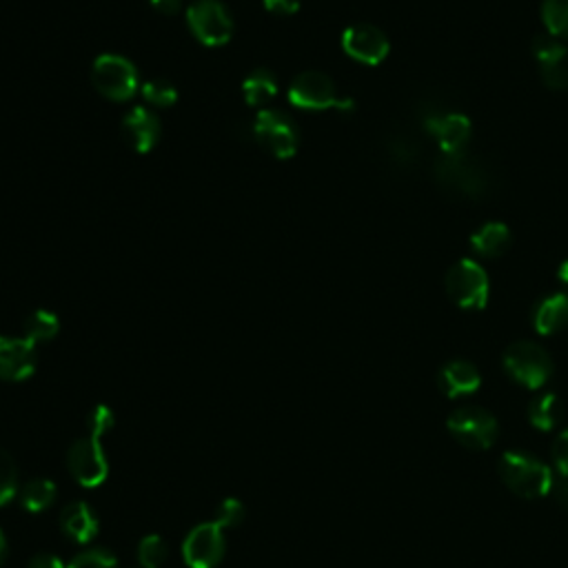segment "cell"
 <instances>
[{"mask_svg": "<svg viewBox=\"0 0 568 568\" xmlns=\"http://www.w3.org/2000/svg\"><path fill=\"white\" fill-rule=\"evenodd\" d=\"M433 173L445 192L469 201L486 198L497 186L493 167L469 149L458 154H439L433 165Z\"/></svg>", "mask_w": 568, "mask_h": 568, "instance_id": "6da1fadb", "label": "cell"}, {"mask_svg": "<svg viewBox=\"0 0 568 568\" xmlns=\"http://www.w3.org/2000/svg\"><path fill=\"white\" fill-rule=\"evenodd\" d=\"M422 130L437 143L439 154H458L469 149L473 124L462 113L447 105H433L426 102L424 109H420Z\"/></svg>", "mask_w": 568, "mask_h": 568, "instance_id": "7a4b0ae2", "label": "cell"}, {"mask_svg": "<svg viewBox=\"0 0 568 568\" xmlns=\"http://www.w3.org/2000/svg\"><path fill=\"white\" fill-rule=\"evenodd\" d=\"M499 478L520 497H544L553 488L551 469L531 454L507 451L499 458Z\"/></svg>", "mask_w": 568, "mask_h": 568, "instance_id": "3957f363", "label": "cell"}, {"mask_svg": "<svg viewBox=\"0 0 568 568\" xmlns=\"http://www.w3.org/2000/svg\"><path fill=\"white\" fill-rule=\"evenodd\" d=\"M504 371L527 389H540L553 373L551 355L535 342H516L504 351Z\"/></svg>", "mask_w": 568, "mask_h": 568, "instance_id": "277c9868", "label": "cell"}, {"mask_svg": "<svg viewBox=\"0 0 568 568\" xmlns=\"http://www.w3.org/2000/svg\"><path fill=\"white\" fill-rule=\"evenodd\" d=\"M92 81L94 87L109 100L124 102L130 100L136 89H138V72L134 68V62L128 58L116 56V53H105L96 58L94 70H92Z\"/></svg>", "mask_w": 568, "mask_h": 568, "instance_id": "5b68a950", "label": "cell"}, {"mask_svg": "<svg viewBox=\"0 0 568 568\" xmlns=\"http://www.w3.org/2000/svg\"><path fill=\"white\" fill-rule=\"evenodd\" d=\"M449 433L462 447L473 451L491 449L497 437V420L493 413L480 407H460L447 420Z\"/></svg>", "mask_w": 568, "mask_h": 568, "instance_id": "8992f818", "label": "cell"}, {"mask_svg": "<svg viewBox=\"0 0 568 568\" xmlns=\"http://www.w3.org/2000/svg\"><path fill=\"white\" fill-rule=\"evenodd\" d=\"M289 102L298 109H351L353 102L349 98H340L334 81L323 72H304L289 87Z\"/></svg>", "mask_w": 568, "mask_h": 568, "instance_id": "52a82bcc", "label": "cell"}, {"mask_svg": "<svg viewBox=\"0 0 568 568\" xmlns=\"http://www.w3.org/2000/svg\"><path fill=\"white\" fill-rule=\"evenodd\" d=\"M447 293L460 309H482L488 300V276L482 265L462 258L447 274Z\"/></svg>", "mask_w": 568, "mask_h": 568, "instance_id": "ba28073f", "label": "cell"}, {"mask_svg": "<svg viewBox=\"0 0 568 568\" xmlns=\"http://www.w3.org/2000/svg\"><path fill=\"white\" fill-rule=\"evenodd\" d=\"M186 23L192 34L209 47L227 45L233 36V21L227 8L218 0H201L186 10Z\"/></svg>", "mask_w": 568, "mask_h": 568, "instance_id": "9c48e42d", "label": "cell"}, {"mask_svg": "<svg viewBox=\"0 0 568 568\" xmlns=\"http://www.w3.org/2000/svg\"><path fill=\"white\" fill-rule=\"evenodd\" d=\"M68 467L74 480L85 488H96L107 480L109 464L98 435L76 439L68 454Z\"/></svg>", "mask_w": 568, "mask_h": 568, "instance_id": "30bf717a", "label": "cell"}, {"mask_svg": "<svg viewBox=\"0 0 568 568\" xmlns=\"http://www.w3.org/2000/svg\"><path fill=\"white\" fill-rule=\"evenodd\" d=\"M254 136L276 158L285 160L298 152V130L293 120L282 111H261L254 120Z\"/></svg>", "mask_w": 568, "mask_h": 568, "instance_id": "8fae6325", "label": "cell"}, {"mask_svg": "<svg viewBox=\"0 0 568 568\" xmlns=\"http://www.w3.org/2000/svg\"><path fill=\"white\" fill-rule=\"evenodd\" d=\"M225 529L216 522H205L189 531L182 544V559L189 568H216L225 557Z\"/></svg>", "mask_w": 568, "mask_h": 568, "instance_id": "7c38bea8", "label": "cell"}, {"mask_svg": "<svg viewBox=\"0 0 568 568\" xmlns=\"http://www.w3.org/2000/svg\"><path fill=\"white\" fill-rule=\"evenodd\" d=\"M533 53L544 85L557 92L568 89V45L553 34H540L533 40Z\"/></svg>", "mask_w": 568, "mask_h": 568, "instance_id": "4fadbf2b", "label": "cell"}, {"mask_svg": "<svg viewBox=\"0 0 568 568\" xmlns=\"http://www.w3.org/2000/svg\"><path fill=\"white\" fill-rule=\"evenodd\" d=\"M342 49L362 65H380L389 56V38L373 25H351L342 34Z\"/></svg>", "mask_w": 568, "mask_h": 568, "instance_id": "5bb4252c", "label": "cell"}, {"mask_svg": "<svg viewBox=\"0 0 568 568\" xmlns=\"http://www.w3.org/2000/svg\"><path fill=\"white\" fill-rule=\"evenodd\" d=\"M36 345L32 340L0 336V380H27L36 371Z\"/></svg>", "mask_w": 568, "mask_h": 568, "instance_id": "9a60e30c", "label": "cell"}, {"mask_svg": "<svg viewBox=\"0 0 568 568\" xmlns=\"http://www.w3.org/2000/svg\"><path fill=\"white\" fill-rule=\"evenodd\" d=\"M122 138L134 152L147 154L160 138V120L145 107L132 109L122 120Z\"/></svg>", "mask_w": 568, "mask_h": 568, "instance_id": "2e32d148", "label": "cell"}, {"mask_svg": "<svg viewBox=\"0 0 568 568\" xmlns=\"http://www.w3.org/2000/svg\"><path fill=\"white\" fill-rule=\"evenodd\" d=\"M439 391L449 398H460V396H471L473 391L480 389L482 377L480 371L467 362V360H454L449 364L442 366L437 375Z\"/></svg>", "mask_w": 568, "mask_h": 568, "instance_id": "e0dca14e", "label": "cell"}, {"mask_svg": "<svg viewBox=\"0 0 568 568\" xmlns=\"http://www.w3.org/2000/svg\"><path fill=\"white\" fill-rule=\"evenodd\" d=\"M60 527L72 542L76 544H87L98 535L100 522L96 518V511L89 507L87 501H72L62 509L60 516Z\"/></svg>", "mask_w": 568, "mask_h": 568, "instance_id": "ac0fdd59", "label": "cell"}, {"mask_svg": "<svg viewBox=\"0 0 568 568\" xmlns=\"http://www.w3.org/2000/svg\"><path fill=\"white\" fill-rule=\"evenodd\" d=\"M533 325L542 336L561 331L568 325V295L553 293L540 300L533 311Z\"/></svg>", "mask_w": 568, "mask_h": 568, "instance_id": "d6986e66", "label": "cell"}, {"mask_svg": "<svg viewBox=\"0 0 568 568\" xmlns=\"http://www.w3.org/2000/svg\"><path fill=\"white\" fill-rule=\"evenodd\" d=\"M471 246L482 258H499L511 246V229L504 222H486L471 235Z\"/></svg>", "mask_w": 568, "mask_h": 568, "instance_id": "ffe728a7", "label": "cell"}, {"mask_svg": "<svg viewBox=\"0 0 568 568\" xmlns=\"http://www.w3.org/2000/svg\"><path fill=\"white\" fill-rule=\"evenodd\" d=\"M242 94L246 105L251 107H265L271 102L278 94V83L276 76L269 70H256L251 72L244 83H242Z\"/></svg>", "mask_w": 568, "mask_h": 568, "instance_id": "44dd1931", "label": "cell"}, {"mask_svg": "<svg viewBox=\"0 0 568 568\" xmlns=\"http://www.w3.org/2000/svg\"><path fill=\"white\" fill-rule=\"evenodd\" d=\"M529 420L540 431H553L564 420V404L559 396L544 394L535 398L529 407Z\"/></svg>", "mask_w": 568, "mask_h": 568, "instance_id": "7402d4cb", "label": "cell"}, {"mask_svg": "<svg viewBox=\"0 0 568 568\" xmlns=\"http://www.w3.org/2000/svg\"><path fill=\"white\" fill-rule=\"evenodd\" d=\"M53 499H56V484L47 478H36L27 482L21 491V504L32 513H40L49 509Z\"/></svg>", "mask_w": 568, "mask_h": 568, "instance_id": "603a6c76", "label": "cell"}, {"mask_svg": "<svg viewBox=\"0 0 568 568\" xmlns=\"http://www.w3.org/2000/svg\"><path fill=\"white\" fill-rule=\"evenodd\" d=\"M23 329H25V338L36 345V342H47V340H51V338L58 334L60 323H58V318H56V315H53L51 311L38 309V311H34V313L27 315V321H25Z\"/></svg>", "mask_w": 568, "mask_h": 568, "instance_id": "cb8c5ba5", "label": "cell"}, {"mask_svg": "<svg viewBox=\"0 0 568 568\" xmlns=\"http://www.w3.org/2000/svg\"><path fill=\"white\" fill-rule=\"evenodd\" d=\"M542 19L548 34L559 40H568V0H544Z\"/></svg>", "mask_w": 568, "mask_h": 568, "instance_id": "d4e9b609", "label": "cell"}, {"mask_svg": "<svg viewBox=\"0 0 568 568\" xmlns=\"http://www.w3.org/2000/svg\"><path fill=\"white\" fill-rule=\"evenodd\" d=\"M19 491V469L14 458L0 449V507H5L8 501L16 497Z\"/></svg>", "mask_w": 568, "mask_h": 568, "instance_id": "484cf974", "label": "cell"}, {"mask_svg": "<svg viewBox=\"0 0 568 568\" xmlns=\"http://www.w3.org/2000/svg\"><path fill=\"white\" fill-rule=\"evenodd\" d=\"M138 561L143 568H160L167 561V544L160 535H147L138 544Z\"/></svg>", "mask_w": 568, "mask_h": 568, "instance_id": "4316f807", "label": "cell"}, {"mask_svg": "<svg viewBox=\"0 0 568 568\" xmlns=\"http://www.w3.org/2000/svg\"><path fill=\"white\" fill-rule=\"evenodd\" d=\"M143 98L154 105V107H169L176 102L178 92L176 87L165 81V78H156V81H147L143 87Z\"/></svg>", "mask_w": 568, "mask_h": 568, "instance_id": "83f0119b", "label": "cell"}, {"mask_svg": "<svg viewBox=\"0 0 568 568\" xmlns=\"http://www.w3.org/2000/svg\"><path fill=\"white\" fill-rule=\"evenodd\" d=\"M389 154L398 165H415V160L420 158L422 149L420 143L413 136H394L389 143Z\"/></svg>", "mask_w": 568, "mask_h": 568, "instance_id": "f1b7e54d", "label": "cell"}, {"mask_svg": "<svg viewBox=\"0 0 568 568\" xmlns=\"http://www.w3.org/2000/svg\"><path fill=\"white\" fill-rule=\"evenodd\" d=\"M244 520V504L238 497H227L216 509V524L220 529H235Z\"/></svg>", "mask_w": 568, "mask_h": 568, "instance_id": "f546056e", "label": "cell"}, {"mask_svg": "<svg viewBox=\"0 0 568 568\" xmlns=\"http://www.w3.org/2000/svg\"><path fill=\"white\" fill-rule=\"evenodd\" d=\"M68 568H118V559L107 548H89L76 555Z\"/></svg>", "mask_w": 568, "mask_h": 568, "instance_id": "4dcf8cb0", "label": "cell"}, {"mask_svg": "<svg viewBox=\"0 0 568 568\" xmlns=\"http://www.w3.org/2000/svg\"><path fill=\"white\" fill-rule=\"evenodd\" d=\"M113 424H116V415H113V411H111L109 407H105V404L94 407L92 413H89V418H87V428H89V433H92V435H98V437H102L107 431H111Z\"/></svg>", "mask_w": 568, "mask_h": 568, "instance_id": "1f68e13d", "label": "cell"}, {"mask_svg": "<svg viewBox=\"0 0 568 568\" xmlns=\"http://www.w3.org/2000/svg\"><path fill=\"white\" fill-rule=\"evenodd\" d=\"M551 460H553V467L559 471V475L568 478V428H564L555 437L553 449H551Z\"/></svg>", "mask_w": 568, "mask_h": 568, "instance_id": "d6a6232c", "label": "cell"}, {"mask_svg": "<svg viewBox=\"0 0 568 568\" xmlns=\"http://www.w3.org/2000/svg\"><path fill=\"white\" fill-rule=\"evenodd\" d=\"M263 3L276 16H291L300 10V0H263Z\"/></svg>", "mask_w": 568, "mask_h": 568, "instance_id": "836d02e7", "label": "cell"}, {"mask_svg": "<svg viewBox=\"0 0 568 568\" xmlns=\"http://www.w3.org/2000/svg\"><path fill=\"white\" fill-rule=\"evenodd\" d=\"M27 568H68V564H62V559L53 553H38L29 559Z\"/></svg>", "mask_w": 568, "mask_h": 568, "instance_id": "e575fe53", "label": "cell"}, {"mask_svg": "<svg viewBox=\"0 0 568 568\" xmlns=\"http://www.w3.org/2000/svg\"><path fill=\"white\" fill-rule=\"evenodd\" d=\"M152 5H154V10H158L160 14L173 16V14L180 12L182 0H152Z\"/></svg>", "mask_w": 568, "mask_h": 568, "instance_id": "d590c367", "label": "cell"}, {"mask_svg": "<svg viewBox=\"0 0 568 568\" xmlns=\"http://www.w3.org/2000/svg\"><path fill=\"white\" fill-rule=\"evenodd\" d=\"M553 493L559 507L568 511V478H561L557 484H553Z\"/></svg>", "mask_w": 568, "mask_h": 568, "instance_id": "8d00e7d4", "label": "cell"}, {"mask_svg": "<svg viewBox=\"0 0 568 568\" xmlns=\"http://www.w3.org/2000/svg\"><path fill=\"white\" fill-rule=\"evenodd\" d=\"M5 557H8V540H5L3 531H0V566H3Z\"/></svg>", "mask_w": 568, "mask_h": 568, "instance_id": "74e56055", "label": "cell"}, {"mask_svg": "<svg viewBox=\"0 0 568 568\" xmlns=\"http://www.w3.org/2000/svg\"><path fill=\"white\" fill-rule=\"evenodd\" d=\"M559 280H561V285L568 289V261L566 263H561V267H559Z\"/></svg>", "mask_w": 568, "mask_h": 568, "instance_id": "f35d334b", "label": "cell"}]
</instances>
